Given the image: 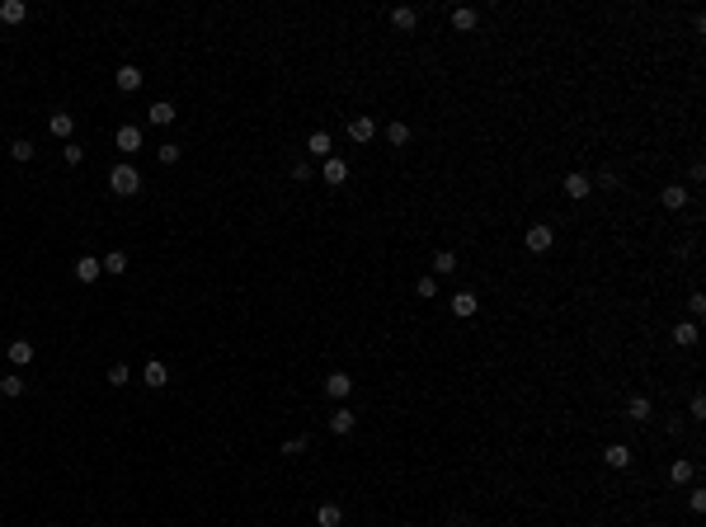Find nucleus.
I'll list each match as a JSON object with an SVG mask.
<instances>
[{
  "instance_id": "f3484780",
  "label": "nucleus",
  "mask_w": 706,
  "mask_h": 527,
  "mask_svg": "<svg viewBox=\"0 0 706 527\" xmlns=\"http://www.w3.org/2000/svg\"><path fill=\"white\" fill-rule=\"evenodd\" d=\"M10 363H14V368H28V363H33V344L14 339V344H10Z\"/></svg>"
},
{
  "instance_id": "6e6552de",
  "label": "nucleus",
  "mask_w": 706,
  "mask_h": 527,
  "mask_svg": "<svg viewBox=\"0 0 706 527\" xmlns=\"http://www.w3.org/2000/svg\"><path fill=\"white\" fill-rule=\"evenodd\" d=\"M99 273H104V264L95 259V255H80L76 259V283H95Z\"/></svg>"
},
{
  "instance_id": "bb28decb",
  "label": "nucleus",
  "mask_w": 706,
  "mask_h": 527,
  "mask_svg": "<svg viewBox=\"0 0 706 527\" xmlns=\"http://www.w3.org/2000/svg\"><path fill=\"white\" fill-rule=\"evenodd\" d=\"M391 24H395V28H415V24H419V10H410V5H400V10L391 14Z\"/></svg>"
},
{
  "instance_id": "dca6fc26",
  "label": "nucleus",
  "mask_w": 706,
  "mask_h": 527,
  "mask_svg": "<svg viewBox=\"0 0 706 527\" xmlns=\"http://www.w3.org/2000/svg\"><path fill=\"white\" fill-rule=\"evenodd\" d=\"M650 415H654V405H650V400H645V395H636V400H631V405H627V419H631V424H645V419H650Z\"/></svg>"
},
{
  "instance_id": "9b49d317",
  "label": "nucleus",
  "mask_w": 706,
  "mask_h": 527,
  "mask_svg": "<svg viewBox=\"0 0 706 527\" xmlns=\"http://www.w3.org/2000/svg\"><path fill=\"white\" fill-rule=\"evenodd\" d=\"M141 381H146V386H151V391H160V386H165V381H170V368H165V363H160V358H151V363H146V372H141Z\"/></svg>"
},
{
  "instance_id": "423d86ee",
  "label": "nucleus",
  "mask_w": 706,
  "mask_h": 527,
  "mask_svg": "<svg viewBox=\"0 0 706 527\" xmlns=\"http://www.w3.org/2000/svg\"><path fill=\"white\" fill-rule=\"evenodd\" d=\"M320 175H325V184H335V188H340L344 179H349V160L330 156V160H325V165H320Z\"/></svg>"
},
{
  "instance_id": "f704fd0d",
  "label": "nucleus",
  "mask_w": 706,
  "mask_h": 527,
  "mask_svg": "<svg viewBox=\"0 0 706 527\" xmlns=\"http://www.w3.org/2000/svg\"><path fill=\"white\" fill-rule=\"evenodd\" d=\"M687 311H692L697 320L706 316V297H702V292H692V297H687Z\"/></svg>"
},
{
  "instance_id": "72a5a7b5",
  "label": "nucleus",
  "mask_w": 706,
  "mask_h": 527,
  "mask_svg": "<svg viewBox=\"0 0 706 527\" xmlns=\"http://www.w3.org/2000/svg\"><path fill=\"white\" fill-rule=\"evenodd\" d=\"M302 452H311L306 438H288V443H283V457H302Z\"/></svg>"
},
{
  "instance_id": "7c9ffc66",
  "label": "nucleus",
  "mask_w": 706,
  "mask_h": 527,
  "mask_svg": "<svg viewBox=\"0 0 706 527\" xmlns=\"http://www.w3.org/2000/svg\"><path fill=\"white\" fill-rule=\"evenodd\" d=\"M128 381H132L128 363H113V368H108V386H128Z\"/></svg>"
},
{
  "instance_id": "5701e85b",
  "label": "nucleus",
  "mask_w": 706,
  "mask_h": 527,
  "mask_svg": "<svg viewBox=\"0 0 706 527\" xmlns=\"http://www.w3.org/2000/svg\"><path fill=\"white\" fill-rule=\"evenodd\" d=\"M692 475H697V471H692V461H687V457H678V461L669 466V480H674V485H687Z\"/></svg>"
},
{
  "instance_id": "20e7f679",
  "label": "nucleus",
  "mask_w": 706,
  "mask_h": 527,
  "mask_svg": "<svg viewBox=\"0 0 706 527\" xmlns=\"http://www.w3.org/2000/svg\"><path fill=\"white\" fill-rule=\"evenodd\" d=\"M349 391H353V377H349V372H330V377H325V395H330V400H344Z\"/></svg>"
},
{
  "instance_id": "7ed1b4c3",
  "label": "nucleus",
  "mask_w": 706,
  "mask_h": 527,
  "mask_svg": "<svg viewBox=\"0 0 706 527\" xmlns=\"http://www.w3.org/2000/svg\"><path fill=\"white\" fill-rule=\"evenodd\" d=\"M141 80H146V76H141V66H118V71H113V85H118L123 95L141 90Z\"/></svg>"
},
{
  "instance_id": "c9c22d12",
  "label": "nucleus",
  "mask_w": 706,
  "mask_h": 527,
  "mask_svg": "<svg viewBox=\"0 0 706 527\" xmlns=\"http://www.w3.org/2000/svg\"><path fill=\"white\" fill-rule=\"evenodd\" d=\"M415 292H419V297H424V301H429V297L438 292V283H433V278H419V283H415Z\"/></svg>"
},
{
  "instance_id": "4c0bfd02",
  "label": "nucleus",
  "mask_w": 706,
  "mask_h": 527,
  "mask_svg": "<svg viewBox=\"0 0 706 527\" xmlns=\"http://www.w3.org/2000/svg\"><path fill=\"white\" fill-rule=\"evenodd\" d=\"M598 188H617V170H602V175H598Z\"/></svg>"
},
{
  "instance_id": "f257e3e1",
  "label": "nucleus",
  "mask_w": 706,
  "mask_h": 527,
  "mask_svg": "<svg viewBox=\"0 0 706 527\" xmlns=\"http://www.w3.org/2000/svg\"><path fill=\"white\" fill-rule=\"evenodd\" d=\"M108 188H113L118 198L141 193V175H137V165H128V160H123V165H113V170H108Z\"/></svg>"
},
{
  "instance_id": "2f4dec72",
  "label": "nucleus",
  "mask_w": 706,
  "mask_h": 527,
  "mask_svg": "<svg viewBox=\"0 0 706 527\" xmlns=\"http://www.w3.org/2000/svg\"><path fill=\"white\" fill-rule=\"evenodd\" d=\"M386 141H391V146H405V141H410V128H405V123H391V128H386Z\"/></svg>"
},
{
  "instance_id": "4be33fe9",
  "label": "nucleus",
  "mask_w": 706,
  "mask_h": 527,
  "mask_svg": "<svg viewBox=\"0 0 706 527\" xmlns=\"http://www.w3.org/2000/svg\"><path fill=\"white\" fill-rule=\"evenodd\" d=\"M99 264H104V273H113V278H118V273H128V255H123V250H108Z\"/></svg>"
},
{
  "instance_id": "6ab92c4d",
  "label": "nucleus",
  "mask_w": 706,
  "mask_h": 527,
  "mask_svg": "<svg viewBox=\"0 0 706 527\" xmlns=\"http://www.w3.org/2000/svg\"><path fill=\"white\" fill-rule=\"evenodd\" d=\"M475 19H480V14H475L471 5H457V10H452V28H462V33H471V28H475Z\"/></svg>"
},
{
  "instance_id": "39448f33",
  "label": "nucleus",
  "mask_w": 706,
  "mask_h": 527,
  "mask_svg": "<svg viewBox=\"0 0 706 527\" xmlns=\"http://www.w3.org/2000/svg\"><path fill=\"white\" fill-rule=\"evenodd\" d=\"M475 311H480V297H475V292H452V316L467 320V316H475Z\"/></svg>"
},
{
  "instance_id": "393cba45",
  "label": "nucleus",
  "mask_w": 706,
  "mask_h": 527,
  "mask_svg": "<svg viewBox=\"0 0 706 527\" xmlns=\"http://www.w3.org/2000/svg\"><path fill=\"white\" fill-rule=\"evenodd\" d=\"M674 339H678L683 348H692V344H697V325H692V320H683V325H674Z\"/></svg>"
},
{
  "instance_id": "f8f14e48",
  "label": "nucleus",
  "mask_w": 706,
  "mask_h": 527,
  "mask_svg": "<svg viewBox=\"0 0 706 527\" xmlns=\"http://www.w3.org/2000/svg\"><path fill=\"white\" fill-rule=\"evenodd\" d=\"M353 424H358V415H353V410H344V405H340V410L330 415V433H335V438H344V433H353Z\"/></svg>"
},
{
  "instance_id": "b1692460",
  "label": "nucleus",
  "mask_w": 706,
  "mask_h": 527,
  "mask_svg": "<svg viewBox=\"0 0 706 527\" xmlns=\"http://www.w3.org/2000/svg\"><path fill=\"white\" fill-rule=\"evenodd\" d=\"M664 208H669V212H678V208H687V188H678V184H669V188H664Z\"/></svg>"
},
{
  "instance_id": "f03ea898",
  "label": "nucleus",
  "mask_w": 706,
  "mask_h": 527,
  "mask_svg": "<svg viewBox=\"0 0 706 527\" xmlns=\"http://www.w3.org/2000/svg\"><path fill=\"white\" fill-rule=\"evenodd\" d=\"M141 141H146V137H141V128H132V123H123V128L113 132V146L128 151V156H132V151H141Z\"/></svg>"
},
{
  "instance_id": "4468645a",
  "label": "nucleus",
  "mask_w": 706,
  "mask_h": 527,
  "mask_svg": "<svg viewBox=\"0 0 706 527\" xmlns=\"http://www.w3.org/2000/svg\"><path fill=\"white\" fill-rule=\"evenodd\" d=\"M24 19H28L24 0H5V5H0V24H24Z\"/></svg>"
},
{
  "instance_id": "e433bc0d",
  "label": "nucleus",
  "mask_w": 706,
  "mask_h": 527,
  "mask_svg": "<svg viewBox=\"0 0 706 527\" xmlns=\"http://www.w3.org/2000/svg\"><path fill=\"white\" fill-rule=\"evenodd\" d=\"M292 179H302V184H306V179H311V165H306V160H297V165H292Z\"/></svg>"
},
{
  "instance_id": "9d476101",
  "label": "nucleus",
  "mask_w": 706,
  "mask_h": 527,
  "mask_svg": "<svg viewBox=\"0 0 706 527\" xmlns=\"http://www.w3.org/2000/svg\"><path fill=\"white\" fill-rule=\"evenodd\" d=\"M349 137H353V141H372V137H377V118H367V113H358V118L349 123Z\"/></svg>"
},
{
  "instance_id": "0eeeda50",
  "label": "nucleus",
  "mask_w": 706,
  "mask_h": 527,
  "mask_svg": "<svg viewBox=\"0 0 706 527\" xmlns=\"http://www.w3.org/2000/svg\"><path fill=\"white\" fill-rule=\"evenodd\" d=\"M48 128H52V137H61V141H71V132H76V118H71L66 108H57L52 118H48Z\"/></svg>"
},
{
  "instance_id": "2eb2a0df",
  "label": "nucleus",
  "mask_w": 706,
  "mask_h": 527,
  "mask_svg": "<svg viewBox=\"0 0 706 527\" xmlns=\"http://www.w3.org/2000/svg\"><path fill=\"white\" fill-rule=\"evenodd\" d=\"M602 461H607L612 471H622V466H631V448H627V443H612V448L602 452Z\"/></svg>"
},
{
  "instance_id": "a211bd4d",
  "label": "nucleus",
  "mask_w": 706,
  "mask_h": 527,
  "mask_svg": "<svg viewBox=\"0 0 706 527\" xmlns=\"http://www.w3.org/2000/svg\"><path fill=\"white\" fill-rule=\"evenodd\" d=\"M170 123H175V104H170V99L151 104V128H170Z\"/></svg>"
},
{
  "instance_id": "a878e982",
  "label": "nucleus",
  "mask_w": 706,
  "mask_h": 527,
  "mask_svg": "<svg viewBox=\"0 0 706 527\" xmlns=\"http://www.w3.org/2000/svg\"><path fill=\"white\" fill-rule=\"evenodd\" d=\"M33 151H38V146H33L28 137H19V141H10V156L19 160V165H24V160H33Z\"/></svg>"
},
{
  "instance_id": "c85d7f7f",
  "label": "nucleus",
  "mask_w": 706,
  "mask_h": 527,
  "mask_svg": "<svg viewBox=\"0 0 706 527\" xmlns=\"http://www.w3.org/2000/svg\"><path fill=\"white\" fill-rule=\"evenodd\" d=\"M452 268H457V255L452 250H438L433 255V273H452Z\"/></svg>"
},
{
  "instance_id": "412c9836",
  "label": "nucleus",
  "mask_w": 706,
  "mask_h": 527,
  "mask_svg": "<svg viewBox=\"0 0 706 527\" xmlns=\"http://www.w3.org/2000/svg\"><path fill=\"white\" fill-rule=\"evenodd\" d=\"M315 523H320V527H340L344 523L340 504H320V508H315Z\"/></svg>"
},
{
  "instance_id": "aec40b11",
  "label": "nucleus",
  "mask_w": 706,
  "mask_h": 527,
  "mask_svg": "<svg viewBox=\"0 0 706 527\" xmlns=\"http://www.w3.org/2000/svg\"><path fill=\"white\" fill-rule=\"evenodd\" d=\"M565 193L579 203V198H589V193H594V184H589L584 175H565Z\"/></svg>"
},
{
  "instance_id": "cd10ccee",
  "label": "nucleus",
  "mask_w": 706,
  "mask_h": 527,
  "mask_svg": "<svg viewBox=\"0 0 706 527\" xmlns=\"http://www.w3.org/2000/svg\"><path fill=\"white\" fill-rule=\"evenodd\" d=\"M156 156H160V165H175V160L184 156V146L179 141H165V146H156Z\"/></svg>"
},
{
  "instance_id": "ddd939ff",
  "label": "nucleus",
  "mask_w": 706,
  "mask_h": 527,
  "mask_svg": "<svg viewBox=\"0 0 706 527\" xmlns=\"http://www.w3.org/2000/svg\"><path fill=\"white\" fill-rule=\"evenodd\" d=\"M306 151H311V156H320V160H330L335 137H330V132H311V137H306Z\"/></svg>"
},
{
  "instance_id": "1a4fd4ad",
  "label": "nucleus",
  "mask_w": 706,
  "mask_h": 527,
  "mask_svg": "<svg viewBox=\"0 0 706 527\" xmlns=\"http://www.w3.org/2000/svg\"><path fill=\"white\" fill-rule=\"evenodd\" d=\"M551 240H556V236H551V226H527V250H532V255H547Z\"/></svg>"
},
{
  "instance_id": "473e14b6",
  "label": "nucleus",
  "mask_w": 706,
  "mask_h": 527,
  "mask_svg": "<svg viewBox=\"0 0 706 527\" xmlns=\"http://www.w3.org/2000/svg\"><path fill=\"white\" fill-rule=\"evenodd\" d=\"M61 160H66V165H80V160H85L80 141H66V146H61Z\"/></svg>"
},
{
  "instance_id": "c756f323",
  "label": "nucleus",
  "mask_w": 706,
  "mask_h": 527,
  "mask_svg": "<svg viewBox=\"0 0 706 527\" xmlns=\"http://www.w3.org/2000/svg\"><path fill=\"white\" fill-rule=\"evenodd\" d=\"M0 395H24V377H0Z\"/></svg>"
}]
</instances>
